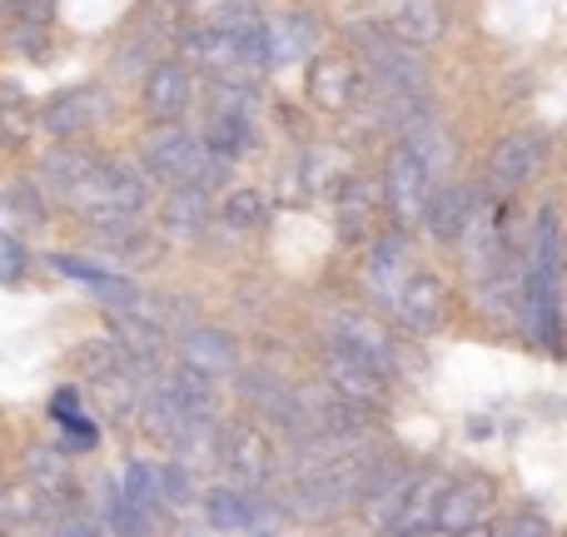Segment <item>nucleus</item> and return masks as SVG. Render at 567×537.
Here are the masks:
<instances>
[{"instance_id": "1", "label": "nucleus", "mask_w": 567, "mask_h": 537, "mask_svg": "<svg viewBox=\"0 0 567 537\" xmlns=\"http://www.w3.org/2000/svg\"><path fill=\"white\" fill-rule=\"evenodd\" d=\"M145 169L155 179H165L169 189H219L225 185V159L209 155L205 140L189 135V130H159L145 145Z\"/></svg>"}, {"instance_id": "2", "label": "nucleus", "mask_w": 567, "mask_h": 537, "mask_svg": "<svg viewBox=\"0 0 567 537\" xmlns=\"http://www.w3.org/2000/svg\"><path fill=\"white\" fill-rule=\"evenodd\" d=\"M353 45H359V60L369 70V85L379 95H423L429 90V70L413 55V45H403L393 30L383 25H353L349 30Z\"/></svg>"}, {"instance_id": "3", "label": "nucleus", "mask_w": 567, "mask_h": 537, "mask_svg": "<svg viewBox=\"0 0 567 537\" xmlns=\"http://www.w3.org/2000/svg\"><path fill=\"white\" fill-rule=\"evenodd\" d=\"M209 448H215L219 468H225L239 488H265V483H275V473H279V458H275V448H269V438L259 428H249V423L215 428V443H209Z\"/></svg>"}, {"instance_id": "4", "label": "nucleus", "mask_w": 567, "mask_h": 537, "mask_svg": "<svg viewBox=\"0 0 567 537\" xmlns=\"http://www.w3.org/2000/svg\"><path fill=\"white\" fill-rule=\"evenodd\" d=\"M429 195H433V175L423 169V159L413 155L409 145H393L389 149V165H383V199H389L393 219H403V225H419Z\"/></svg>"}, {"instance_id": "5", "label": "nucleus", "mask_w": 567, "mask_h": 537, "mask_svg": "<svg viewBox=\"0 0 567 537\" xmlns=\"http://www.w3.org/2000/svg\"><path fill=\"white\" fill-rule=\"evenodd\" d=\"M543 165H548V135H543V130H513L488 159V189L493 195H513V189L528 185Z\"/></svg>"}, {"instance_id": "6", "label": "nucleus", "mask_w": 567, "mask_h": 537, "mask_svg": "<svg viewBox=\"0 0 567 537\" xmlns=\"http://www.w3.org/2000/svg\"><path fill=\"white\" fill-rule=\"evenodd\" d=\"M393 313H399L403 329L413 333H433L443 323V313H449V289L439 283V273L429 269H409L403 273V283L393 289Z\"/></svg>"}, {"instance_id": "7", "label": "nucleus", "mask_w": 567, "mask_h": 537, "mask_svg": "<svg viewBox=\"0 0 567 537\" xmlns=\"http://www.w3.org/2000/svg\"><path fill=\"white\" fill-rule=\"evenodd\" d=\"M488 508H493V483H488V478H458V483H443L439 508H433V528L449 533V537H463V533L483 528Z\"/></svg>"}, {"instance_id": "8", "label": "nucleus", "mask_w": 567, "mask_h": 537, "mask_svg": "<svg viewBox=\"0 0 567 537\" xmlns=\"http://www.w3.org/2000/svg\"><path fill=\"white\" fill-rule=\"evenodd\" d=\"M239 393H245V403L259 413V419H269L275 428L289 433V438H299V433H303L299 393H293L289 383L279 379V373H269V369H249V373H239Z\"/></svg>"}, {"instance_id": "9", "label": "nucleus", "mask_w": 567, "mask_h": 537, "mask_svg": "<svg viewBox=\"0 0 567 537\" xmlns=\"http://www.w3.org/2000/svg\"><path fill=\"white\" fill-rule=\"evenodd\" d=\"M209 25H215L219 35L235 40V55H239V70H245V75H255V70L269 65L265 16H259L255 0H225V6L215 10V20H209Z\"/></svg>"}, {"instance_id": "10", "label": "nucleus", "mask_w": 567, "mask_h": 537, "mask_svg": "<svg viewBox=\"0 0 567 537\" xmlns=\"http://www.w3.org/2000/svg\"><path fill=\"white\" fill-rule=\"evenodd\" d=\"M323 379L333 383V393H343V399H353V403L389 399V373L349 349H333V343H329V353H323Z\"/></svg>"}, {"instance_id": "11", "label": "nucleus", "mask_w": 567, "mask_h": 537, "mask_svg": "<svg viewBox=\"0 0 567 537\" xmlns=\"http://www.w3.org/2000/svg\"><path fill=\"white\" fill-rule=\"evenodd\" d=\"M189 100H195L189 70L179 65V60H155L145 75V115L155 120V125H175L189 110Z\"/></svg>"}, {"instance_id": "12", "label": "nucleus", "mask_w": 567, "mask_h": 537, "mask_svg": "<svg viewBox=\"0 0 567 537\" xmlns=\"http://www.w3.org/2000/svg\"><path fill=\"white\" fill-rule=\"evenodd\" d=\"M100 115H105V95H100L95 85H70L40 110V125L55 140H75V135H85Z\"/></svg>"}, {"instance_id": "13", "label": "nucleus", "mask_w": 567, "mask_h": 537, "mask_svg": "<svg viewBox=\"0 0 567 537\" xmlns=\"http://www.w3.org/2000/svg\"><path fill=\"white\" fill-rule=\"evenodd\" d=\"M439 493H443V478L439 473H409L399 493V508L389 513V528L393 537H423L433 528V508H439Z\"/></svg>"}, {"instance_id": "14", "label": "nucleus", "mask_w": 567, "mask_h": 537, "mask_svg": "<svg viewBox=\"0 0 567 537\" xmlns=\"http://www.w3.org/2000/svg\"><path fill=\"white\" fill-rule=\"evenodd\" d=\"M205 518L209 528L219 533H265L269 518H275V508H265L259 503V488H215L205 498Z\"/></svg>"}, {"instance_id": "15", "label": "nucleus", "mask_w": 567, "mask_h": 537, "mask_svg": "<svg viewBox=\"0 0 567 537\" xmlns=\"http://www.w3.org/2000/svg\"><path fill=\"white\" fill-rule=\"evenodd\" d=\"M473 209H478V195L463 185H433L429 205H423V225H429V235L439 239V245H458L463 225L473 219Z\"/></svg>"}, {"instance_id": "16", "label": "nucleus", "mask_w": 567, "mask_h": 537, "mask_svg": "<svg viewBox=\"0 0 567 537\" xmlns=\"http://www.w3.org/2000/svg\"><path fill=\"white\" fill-rule=\"evenodd\" d=\"M359 65L349 55H319L309 65V95L313 105H329V110H343L359 100Z\"/></svg>"}, {"instance_id": "17", "label": "nucleus", "mask_w": 567, "mask_h": 537, "mask_svg": "<svg viewBox=\"0 0 567 537\" xmlns=\"http://www.w3.org/2000/svg\"><path fill=\"white\" fill-rule=\"evenodd\" d=\"M329 343L333 349L359 353V359H369V363H379V369L389 363V339H383V329L373 319H363V313H353V309H333L329 313Z\"/></svg>"}, {"instance_id": "18", "label": "nucleus", "mask_w": 567, "mask_h": 537, "mask_svg": "<svg viewBox=\"0 0 567 537\" xmlns=\"http://www.w3.org/2000/svg\"><path fill=\"white\" fill-rule=\"evenodd\" d=\"M50 269L65 273V279H75L80 289L95 293V299H105L110 309H130V303L140 299V289L130 279H120V273H110L100 265H85V259H75V255H55V259H50Z\"/></svg>"}, {"instance_id": "19", "label": "nucleus", "mask_w": 567, "mask_h": 537, "mask_svg": "<svg viewBox=\"0 0 567 537\" xmlns=\"http://www.w3.org/2000/svg\"><path fill=\"white\" fill-rule=\"evenodd\" d=\"M313 45H319V25H313V16H303V10H289V16H279V20H265L269 65H289V60H303Z\"/></svg>"}, {"instance_id": "20", "label": "nucleus", "mask_w": 567, "mask_h": 537, "mask_svg": "<svg viewBox=\"0 0 567 537\" xmlns=\"http://www.w3.org/2000/svg\"><path fill=\"white\" fill-rule=\"evenodd\" d=\"M443 25H449L443 0H399L389 16V30L403 45H433V40H443Z\"/></svg>"}, {"instance_id": "21", "label": "nucleus", "mask_w": 567, "mask_h": 537, "mask_svg": "<svg viewBox=\"0 0 567 537\" xmlns=\"http://www.w3.org/2000/svg\"><path fill=\"white\" fill-rule=\"evenodd\" d=\"M403 145L413 149V155L423 159V169H429L433 179L439 175H449L453 169V159H458V149H453V140H449V130L439 125V120L423 110V115H413L409 125H403Z\"/></svg>"}, {"instance_id": "22", "label": "nucleus", "mask_w": 567, "mask_h": 537, "mask_svg": "<svg viewBox=\"0 0 567 537\" xmlns=\"http://www.w3.org/2000/svg\"><path fill=\"white\" fill-rule=\"evenodd\" d=\"M179 349H185V363L189 369H199L205 379H215V373H235L239 369V349L229 333L219 329H185V339H179Z\"/></svg>"}, {"instance_id": "23", "label": "nucleus", "mask_w": 567, "mask_h": 537, "mask_svg": "<svg viewBox=\"0 0 567 537\" xmlns=\"http://www.w3.org/2000/svg\"><path fill=\"white\" fill-rule=\"evenodd\" d=\"M205 149L209 155H219L229 165V159H239L245 149H255V115H229V110H209L205 115Z\"/></svg>"}, {"instance_id": "24", "label": "nucleus", "mask_w": 567, "mask_h": 537, "mask_svg": "<svg viewBox=\"0 0 567 537\" xmlns=\"http://www.w3.org/2000/svg\"><path fill=\"white\" fill-rule=\"evenodd\" d=\"M403 273H409V239H403V235L373 239V249H369V283L379 289V299H393V289L403 283Z\"/></svg>"}, {"instance_id": "25", "label": "nucleus", "mask_w": 567, "mask_h": 537, "mask_svg": "<svg viewBox=\"0 0 567 537\" xmlns=\"http://www.w3.org/2000/svg\"><path fill=\"white\" fill-rule=\"evenodd\" d=\"M95 159L100 155H95V149H85V145H60V149H50V155H45V165H40V179H45L50 195L60 199L80 175H85L90 165H95Z\"/></svg>"}, {"instance_id": "26", "label": "nucleus", "mask_w": 567, "mask_h": 537, "mask_svg": "<svg viewBox=\"0 0 567 537\" xmlns=\"http://www.w3.org/2000/svg\"><path fill=\"white\" fill-rule=\"evenodd\" d=\"M209 225V195L205 189H169L165 199V229L169 235H199Z\"/></svg>"}, {"instance_id": "27", "label": "nucleus", "mask_w": 567, "mask_h": 537, "mask_svg": "<svg viewBox=\"0 0 567 537\" xmlns=\"http://www.w3.org/2000/svg\"><path fill=\"white\" fill-rule=\"evenodd\" d=\"M35 125V105H30L25 85H0V140H25Z\"/></svg>"}, {"instance_id": "28", "label": "nucleus", "mask_w": 567, "mask_h": 537, "mask_svg": "<svg viewBox=\"0 0 567 537\" xmlns=\"http://www.w3.org/2000/svg\"><path fill=\"white\" fill-rule=\"evenodd\" d=\"M120 498H125L130 508H140V513H155L159 508L155 468H150V463H130V468L120 473Z\"/></svg>"}, {"instance_id": "29", "label": "nucleus", "mask_w": 567, "mask_h": 537, "mask_svg": "<svg viewBox=\"0 0 567 537\" xmlns=\"http://www.w3.org/2000/svg\"><path fill=\"white\" fill-rule=\"evenodd\" d=\"M40 537H105L90 513H75V508H55L45 513V523H40Z\"/></svg>"}, {"instance_id": "30", "label": "nucleus", "mask_w": 567, "mask_h": 537, "mask_svg": "<svg viewBox=\"0 0 567 537\" xmlns=\"http://www.w3.org/2000/svg\"><path fill=\"white\" fill-rule=\"evenodd\" d=\"M225 225L229 229H255L265 225V195H255V189H235L225 205Z\"/></svg>"}, {"instance_id": "31", "label": "nucleus", "mask_w": 567, "mask_h": 537, "mask_svg": "<svg viewBox=\"0 0 567 537\" xmlns=\"http://www.w3.org/2000/svg\"><path fill=\"white\" fill-rule=\"evenodd\" d=\"M155 488H159V503H169V508L189 503V473H185V463H165V468H155Z\"/></svg>"}, {"instance_id": "32", "label": "nucleus", "mask_w": 567, "mask_h": 537, "mask_svg": "<svg viewBox=\"0 0 567 537\" xmlns=\"http://www.w3.org/2000/svg\"><path fill=\"white\" fill-rule=\"evenodd\" d=\"M6 215H16L20 225H40L45 219V199L35 195V185H16L6 195Z\"/></svg>"}, {"instance_id": "33", "label": "nucleus", "mask_w": 567, "mask_h": 537, "mask_svg": "<svg viewBox=\"0 0 567 537\" xmlns=\"http://www.w3.org/2000/svg\"><path fill=\"white\" fill-rule=\"evenodd\" d=\"M95 438H100V428L75 413V419H65V438H60L55 448L60 453H85V448H95Z\"/></svg>"}, {"instance_id": "34", "label": "nucleus", "mask_w": 567, "mask_h": 537, "mask_svg": "<svg viewBox=\"0 0 567 537\" xmlns=\"http://www.w3.org/2000/svg\"><path fill=\"white\" fill-rule=\"evenodd\" d=\"M498 537H553V528L538 518V513H513V518L498 528Z\"/></svg>"}, {"instance_id": "35", "label": "nucleus", "mask_w": 567, "mask_h": 537, "mask_svg": "<svg viewBox=\"0 0 567 537\" xmlns=\"http://www.w3.org/2000/svg\"><path fill=\"white\" fill-rule=\"evenodd\" d=\"M75 403H80V393H75V389H60L55 399H50V419H55V423L75 419Z\"/></svg>"}, {"instance_id": "36", "label": "nucleus", "mask_w": 567, "mask_h": 537, "mask_svg": "<svg viewBox=\"0 0 567 537\" xmlns=\"http://www.w3.org/2000/svg\"><path fill=\"white\" fill-rule=\"evenodd\" d=\"M0 493H6V473H0Z\"/></svg>"}, {"instance_id": "37", "label": "nucleus", "mask_w": 567, "mask_h": 537, "mask_svg": "<svg viewBox=\"0 0 567 537\" xmlns=\"http://www.w3.org/2000/svg\"><path fill=\"white\" fill-rule=\"evenodd\" d=\"M169 6H189V0H169Z\"/></svg>"}]
</instances>
